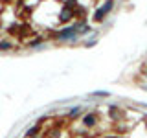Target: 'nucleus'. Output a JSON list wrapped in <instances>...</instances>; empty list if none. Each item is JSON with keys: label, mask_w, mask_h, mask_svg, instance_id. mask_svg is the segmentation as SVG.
Instances as JSON below:
<instances>
[{"label": "nucleus", "mask_w": 147, "mask_h": 138, "mask_svg": "<svg viewBox=\"0 0 147 138\" xmlns=\"http://www.w3.org/2000/svg\"><path fill=\"white\" fill-rule=\"evenodd\" d=\"M94 122H96L94 114H90V116H86L85 120H83V123H85V125H94Z\"/></svg>", "instance_id": "nucleus-1"}]
</instances>
